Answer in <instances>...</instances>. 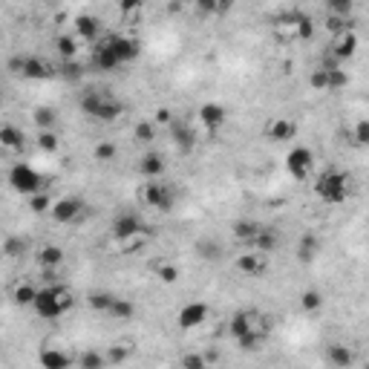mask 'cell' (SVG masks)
Listing matches in <instances>:
<instances>
[{
	"instance_id": "cell-33",
	"label": "cell",
	"mask_w": 369,
	"mask_h": 369,
	"mask_svg": "<svg viewBox=\"0 0 369 369\" xmlns=\"http://www.w3.org/2000/svg\"><path fill=\"white\" fill-rule=\"evenodd\" d=\"M116 156H119V144L116 141H99L92 148V159L99 165H110V162H116Z\"/></svg>"
},
{
	"instance_id": "cell-52",
	"label": "cell",
	"mask_w": 369,
	"mask_h": 369,
	"mask_svg": "<svg viewBox=\"0 0 369 369\" xmlns=\"http://www.w3.org/2000/svg\"><path fill=\"white\" fill-rule=\"evenodd\" d=\"M0 104H3V95H0Z\"/></svg>"
},
{
	"instance_id": "cell-23",
	"label": "cell",
	"mask_w": 369,
	"mask_h": 369,
	"mask_svg": "<svg viewBox=\"0 0 369 369\" xmlns=\"http://www.w3.org/2000/svg\"><path fill=\"white\" fill-rule=\"evenodd\" d=\"M277 243H280V239H277V234L275 231H271V228H260V231H257L254 234V239H251V243L246 246L248 251H257V254H271V251H275L277 248Z\"/></svg>"
},
{
	"instance_id": "cell-44",
	"label": "cell",
	"mask_w": 369,
	"mask_h": 369,
	"mask_svg": "<svg viewBox=\"0 0 369 369\" xmlns=\"http://www.w3.org/2000/svg\"><path fill=\"white\" fill-rule=\"evenodd\" d=\"M29 208L35 214H46L52 208V199H50V194L46 190H41V194H35V197H29Z\"/></svg>"
},
{
	"instance_id": "cell-22",
	"label": "cell",
	"mask_w": 369,
	"mask_h": 369,
	"mask_svg": "<svg viewBox=\"0 0 369 369\" xmlns=\"http://www.w3.org/2000/svg\"><path fill=\"white\" fill-rule=\"evenodd\" d=\"M133 341H127V338H121V341H113L107 346V352H104V358H107V363H116V366H121V363H127L133 358Z\"/></svg>"
},
{
	"instance_id": "cell-45",
	"label": "cell",
	"mask_w": 369,
	"mask_h": 369,
	"mask_svg": "<svg viewBox=\"0 0 369 369\" xmlns=\"http://www.w3.org/2000/svg\"><path fill=\"white\" fill-rule=\"evenodd\" d=\"M352 9H355L352 0H332V3H329V14H335V18H346L349 21Z\"/></svg>"
},
{
	"instance_id": "cell-47",
	"label": "cell",
	"mask_w": 369,
	"mask_h": 369,
	"mask_svg": "<svg viewBox=\"0 0 369 369\" xmlns=\"http://www.w3.org/2000/svg\"><path fill=\"white\" fill-rule=\"evenodd\" d=\"M173 121H176V116H173V110H170V107H156V110H153V124L170 127Z\"/></svg>"
},
{
	"instance_id": "cell-14",
	"label": "cell",
	"mask_w": 369,
	"mask_h": 369,
	"mask_svg": "<svg viewBox=\"0 0 369 369\" xmlns=\"http://www.w3.org/2000/svg\"><path fill=\"white\" fill-rule=\"evenodd\" d=\"M263 133H266L268 141H292L297 136V124L292 119H286V116H275V119L266 121Z\"/></svg>"
},
{
	"instance_id": "cell-26",
	"label": "cell",
	"mask_w": 369,
	"mask_h": 369,
	"mask_svg": "<svg viewBox=\"0 0 369 369\" xmlns=\"http://www.w3.org/2000/svg\"><path fill=\"white\" fill-rule=\"evenodd\" d=\"M263 226L260 222H254V219H237L234 226H231V231H234V239L237 243H243V246H248L251 239H254V234L260 231Z\"/></svg>"
},
{
	"instance_id": "cell-46",
	"label": "cell",
	"mask_w": 369,
	"mask_h": 369,
	"mask_svg": "<svg viewBox=\"0 0 369 369\" xmlns=\"http://www.w3.org/2000/svg\"><path fill=\"white\" fill-rule=\"evenodd\" d=\"M352 139H355L358 148H366L369 144V119H361L355 124V130H352Z\"/></svg>"
},
{
	"instance_id": "cell-5",
	"label": "cell",
	"mask_w": 369,
	"mask_h": 369,
	"mask_svg": "<svg viewBox=\"0 0 369 369\" xmlns=\"http://www.w3.org/2000/svg\"><path fill=\"white\" fill-rule=\"evenodd\" d=\"M315 194L317 199H323L326 205H341L349 197V176L338 168H326L315 179Z\"/></svg>"
},
{
	"instance_id": "cell-32",
	"label": "cell",
	"mask_w": 369,
	"mask_h": 369,
	"mask_svg": "<svg viewBox=\"0 0 369 369\" xmlns=\"http://www.w3.org/2000/svg\"><path fill=\"white\" fill-rule=\"evenodd\" d=\"M300 309L309 312V315L320 312L323 309V292H320V288H306V292H300Z\"/></svg>"
},
{
	"instance_id": "cell-21",
	"label": "cell",
	"mask_w": 369,
	"mask_h": 369,
	"mask_svg": "<svg viewBox=\"0 0 369 369\" xmlns=\"http://www.w3.org/2000/svg\"><path fill=\"white\" fill-rule=\"evenodd\" d=\"M139 173L144 176V182L162 179V176H165V159H162V153H156V150L144 153V156L139 159Z\"/></svg>"
},
{
	"instance_id": "cell-39",
	"label": "cell",
	"mask_w": 369,
	"mask_h": 369,
	"mask_svg": "<svg viewBox=\"0 0 369 369\" xmlns=\"http://www.w3.org/2000/svg\"><path fill=\"white\" fill-rule=\"evenodd\" d=\"M150 237H153L150 228H144L141 234H136V237H130V239H124V243H116V246H119L124 254H133V251H139V248L148 246V243H150Z\"/></svg>"
},
{
	"instance_id": "cell-41",
	"label": "cell",
	"mask_w": 369,
	"mask_h": 369,
	"mask_svg": "<svg viewBox=\"0 0 369 369\" xmlns=\"http://www.w3.org/2000/svg\"><path fill=\"white\" fill-rule=\"evenodd\" d=\"M55 121H58V116H55L52 107H38V110H35V124H38V130H52Z\"/></svg>"
},
{
	"instance_id": "cell-2",
	"label": "cell",
	"mask_w": 369,
	"mask_h": 369,
	"mask_svg": "<svg viewBox=\"0 0 369 369\" xmlns=\"http://www.w3.org/2000/svg\"><path fill=\"white\" fill-rule=\"evenodd\" d=\"M228 332L243 352H254L268 338V320L257 309H239L228 320Z\"/></svg>"
},
{
	"instance_id": "cell-50",
	"label": "cell",
	"mask_w": 369,
	"mask_h": 369,
	"mask_svg": "<svg viewBox=\"0 0 369 369\" xmlns=\"http://www.w3.org/2000/svg\"><path fill=\"white\" fill-rule=\"evenodd\" d=\"M199 251H202L205 260H217V257H219V246L217 243H202Z\"/></svg>"
},
{
	"instance_id": "cell-4",
	"label": "cell",
	"mask_w": 369,
	"mask_h": 369,
	"mask_svg": "<svg viewBox=\"0 0 369 369\" xmlns=\"http://www.w3.org/2000/svg\"><path fill=\"white\" fill-rule=\"evenodd\" d=\"M78 104H81V113H84V116H90V119H95V121H104V124L121 119V113H124V104H121L119 99H113V95L101 92V90L84 92Z\"/></svg>"
},
{
	"instance_id": "cell-19",
	"label": "cell",
	"mask_w": 369,
	"mask_h": 369,
	"mask_svg": "<svg viewBox=\"0 0 369 369\" xmlns=\"http://www.w3.org/2000/svg\"><path fill=\"white\" fill-rule=\"evenodd\" d=\"M199 121L208 127V130H219V127L228 121L226 104H219V101H205V104L199 107Z\"/></svg>"
},
{
	"instance_id": "cell-20",
	"label": "cell",
	"mask_w": 369,
	"mask_h": 369,
	"mask_svg": "<svg viewBox=\"0 0 369 369\" xmlns=\"http://www.w3.org/2000/svg\"><path fill=\"white\" fill-rule=\"evenodd\" d=\"M101 35V21L95 14H78L75 18V38H81L84 43H95Z\"/></svg>"
},
{
	"instance_id": "cell-51",
	"label": "cell",
	"mask_w": 369,
	"mask_h": 369,
	"mask_svg": "<svg viewBox=\"0 0 369 369\" xmlns=\"http://www.w3.org/2000/svg\"><path fill=\"white\" fill-rule=\"evenodd\" d=\"M0 185H3V176H0Z\"/></svg>"
},
{
	"instance_id": "cell-42",
	"label": "cell",
	"mask_w": 369,
	"mask_h": 369,
	"mask_svg": "<svg viewBox=\"0 0 369 369\" xmlns=\"http://www.w3.org/2000/svg\"><path fill=\"white\" fill-rule=\"evenodd\" d=\"M133 136H136V141H141V144H150V141L156 139V124H153V121H139V124L133 127Z\"/></svg>"
},
{
	"instance_id": "cell-36",
	"label": "cell",
	"mask_w": 369,
	"mask_h": 369,
	"mask_svg": "<svg viewBox=\"0 0 369 369\" xmlns=\"http://www.w3.org/2000/svg\"><path fill=\"white\" fill-rule=\"evenodd\" d=\"M35 144H38V150H41V153L52 156V153H58V148H61V139H58L55 130H38Z\"/></svg>"
},
{
	"instance_id": "cell-31",
	"label": "cell",
	"mask_w": 369,
	"mask_h": 369,
	"mask_svg": "<svg viewBox=\"0 0 369 369\" xmlns=\"http://www.w3.org/2000/svg\"><path fill=\"white\" fill-rule=\"evenodd\" d=\"M75 363H78V369H107V358H104V352H99V349L81 352V355L75 358Z\"/></svg>"
},
{
	"instance_id": "cell-15",
	"label": "cell",
	"mask_w": 369,
	"mask_h": 369,
	"mask_svg": "<svg viewBox=\"0 0 369 369\" xmlns=\"http://www.w3.org/2000/svg\"><path fill=\"white\" fill-rule=\"evenodd\" d=\"M237 271L246 277H263L266 268H268V257L266 254H257V251H243L237 257Z\"/></svg>"
},
{
	"instance_id": "cell-8",
	"label": "cell",
	"mask_w": 369,
	"mask_h": 369,
	"mask_svg": "<svg viewBox=\"0 0 369 369\" xmlns=\"http://www.w3.org/2000/svg\"><path fill=\"white\" fill-rule=\"evenodd\" d=\"M141 202L156 208V211L162 214H170L173 205H176V188L165 179H150L141 185Z\"/></svg>"
},
{
	"instance_id": "cell-35",
	"label": "cell",
	"mask_w": 369,
	"mask_h": 369,
	"mask_svg": "<svg viewBox=\"0 0 369 369\" xmlns=\"http://www.w3.org/2000/svg\"><path fill=\"white\" fill-rule=\"evenodd\" d=\"M35 295H38V288L32 286V283H18V286L12 288L14 306H32V303H35Z\"/></svg>"
},
{
	"instance_id": "cell-29",
	"label": "cell",
	"mask_w": 369,
	"mask_h": 369,
	"mask_svg": "<svg viewBox=\"0 0 369 369\" xmlns=\"http://www.w3.org/2000/svg\"><path fill=\"white\" fill-rule=\"evenodd\" d=\"M29 251V239L26 237H6L3 239V257L6 260H21Z\"/></svg>"
},
{
	"instance_id": "cell-48",
	"label": "cell",
	"mask_w": 369,
	"mask_h": 369,
	"mask_svg": "<svg viewBox=\"0 0 369 369\" xmlns=\"http://www.w3.org/2000/svg\"><path fill=\"white\" fill-rule=\"evenodd\" d=\"M228 6L226 3H214V0H202V3H197V12L202 14H217V12H226Z\"/></svg>"
},
{
	"instance_id": "cell-49",
	"label": "cell",
	"mask_w": 369,
	"mask_h": 369,
	"mask_svg": "<svg viewBox=\"0 0 369 369\" xmlns=\"http://www.w3.org/2000/svg\"><path fill=\"white\" fill-rule=\"evenodd\" d=\"M141 9H144V3H139V0H127V3L119 6L121 14H141Z\"/></svg>"
},
{
	"instance_id": "cell-18",
	"label": "cell",
	"mask_w": 369,
	"mask_h": 369,
	"mask_svg": "<svg viewBox=\"0 0 369 369\" xmlns=\"http://www.w3.org/2000/svg\"><path fill=\"white\" fill-rule=\"evenodd\" d=\"M170 139H173V144H176V150H182V153H190L197 148V133H194V127H190L188 121H182V119H176L173 124H170Z\"/></svg>"
},
{
	"instance_id": "cell-17",
	"label": "cell",
	"mask_w": 369,
	"mask_h": 369,
	"mask_svg": "<svg viewBox=\"0 0 369 369\" xmlns=\"http://www.w3.org/2000/svg\"><path fill=\"white\" fill-rule=\"evenodd\" d=\"M18 75L29 78V81H46V78H52V67L43 58H38V55H23Z\"/></svg>"
},
{
	"instance_id": "cell-13",
	"label": "cell",
	"mask_w": 369,
	"mask_h": 369,
	"mask_svg": "<svg viewBox=\"0 0 369 369\" xmlns=\"http://www.w3.org/2000/svg\"><path fill=\"white\" fill-rule=\"evenodd\" d=\"M329 52H332V61H335V63L349 61L352 55L358 52V32H355V29H346V32H341V35H335Z\"/></svg>"
},
{
	"instance_id": "cell-28",
	"label": "cell",
	"mask_w": 369,
	"mask_h": 369,
	"mask_svg": "<svg viewBox=\"0 0 369 369\" xmlns=\"http://www.w3.org/2000/svg\"><path fill=\"white\" fill-rule=\"evenodd\" d=\"M61 263H63V248H61V246H43V248L38 251V266H41V268L52 271V268H58Z\"/></svg>"
},
{
	"instance_id": "cell-10",
	"label": "cell",
	"mask_w": 369,
	"mask_h": 369,
	"mask_svg": "<svg viewBox=\"0 0 369 369\" xmlns=\"http://www.w3.org/2000/svg\"><path fill=\"white\" fill-rule=\"evenodd\" d=\"M87 214V205L78 199V197H61V199H52V208H50V217L61 226H75L78 219Z\"/></svg>"
},
{
	"instance_id": "cell-40",
	"label": "cell",
	"mask_w": 369,
	"mask_h": 369,
	"mask_svg": "<svg viewBox=\"0 0 369 369\" xmlns=\"http://www.w3.org/2000/svg\"><path fill=\"white\" fill-rule=\"evenodd\" d=\"M113 297H116V295H110V292H92V295L87 297V306H90L92 312H104V315H107Z\"/></svg>"
},
{
	"instance_id": "cell-43",
	"label": "cell",
	"mask_w": 369,
	"mask_h": 369,
	"mask_svg": "<svg viewBox=\"0 0 369 369\" xmlns=\"http://www.w3.org/2000/svg\"><path fill=\"white\" fill-rule=\"evenodd\" d=\"M179 369H211V366H208L202 352H188V355H182V361H179Z\"/></svg>"
},
{
	"instance_id": "cell-12",
	"label": "cell",
	"mask_w": 369,
	"mask_h": 369,
	"mask_svg": "<svg viewBox=\"0 0 369 369\" xmlns=\"http://www.w3.org/2000/svg\"><path fill=\"white\" fill-rule=\"evenodd\" d=\"M144 228H148V226H144L141 217H139L136 211H121V214L113 219V226H110V234H113L116 243H124V239H130V237L141 234Z\"/></svg>"
},
{
	"instance_id": "cell-7",
	"label": "cell",
	"mask_w": 369,
	"mask_h": 369,
	"mask_svg": "<svg viewBox=\"0 0 369 369\" xmlns=\"http://www.w3.org/2000/svg\"><path fill=\"white\" fill-rule=\"evenodd\" d=\"M6 185L14 190V194H23V197H35L43 190V179H41V173L26 165V162H18V165H12L9 176H6Z\"/></svg>"
},
{
	"instance_id": "cell-24",
	"label": "cell",
	"mask_w": 369,
	"mask_h": 369,
	"mask_svg": "<svg viewBox=\"0 0 369 369\" xmlns=\"http://www.w3.org/2000/svg\"><path fill=\"white\" fill-rule=\"evenodd\" d=\"M0 148L18 153L23 150V130L14 124H0Z\"/></svg>"
},
{
	"instance_id": "cell-16",
	"label": "cell",
	"mask_w": 369,
	"mask_h": 369,
	"mask_svg": "<svg viewBox=\"0 0 369 369\" xmlns=\"http://www.w3.org/2000/svg\"><path fill=\"white\" fill-rule=\"evenodd\" d=\"M38 363L43 366V369H70L72 363H75V358L70 355V352H63V349H58V346H41V352H38Z\"/></svg>"
},
{
	"instance_id": "cell-3",
	"label": "cell",
	"mask_w": 369,
	"mask_h": 369,
	"mask_svg": "<svg viewBox=\"0 0 369 369\" xmlns=\"http://www.w3.org/2000/svg\"><path fill=\"white\" fill-rule=\"evenodd\" d=\"M72 306H75L72 292H70V288L63 286V283H50V286L38 288L35 303H32L35 315L43 317V320H58L61 315H67Z\"/></svg>"
},
{
	"instance_id": "cell-38",
	"label": "cell",
	"mask_w": 369,
	"mask_h": 369,
	"mask_svg": "<svg viewBox=\"0 0 369 369\" xmlns=\"http://www.w3.org/2000/svg\"><path fill=\"white\" fill-rule=\"evenodd\" d=\"M55 46H58V52H61L63 61H72L75 52H78V38H72V35H67V32H63V35L55 38Z\"/></svg>"
},
{
	"instance_id": "cell-34",
	"label": "cell",
	"mask_w": 369,
	"mask_h": 369,
	"mask_svg": "<svg viewBox=\"0 0 369 369\" xmlns=\"http://www.w3.org/2000/svg\"><path fill=\"white\" fill-rule=\"evenodd\" d=\"M107 315L116 317V320H130V317L136 315V306H133V300H127V297H113Z\"/></svg>"
},
{
	"instance_id": "cell-1",
	"label": "cell",
	"mask_w": 369,
	"mask_h": 369,
	"mask_svg": "<svg viewBox=\"0 0 369 369\" xmlns=\"http://www.w3.org/2000/svg\"><path fill=\"white\" fill-rule=\"evenodd\" d=\"M139 55H141L139 41L127 35H107L92 43V63L104 72L119 70L124 63H133Z\"/></svg>"
},
{
	"instance_id": "cell-27",
	"label": "cell",
	"mask_w": 369,
	"mask_h": 369,
	"mask_svg": "<svg viewBox=\"0 0 369 369\" xmlns=\"http://www.w3.org/2000/svg\"><path fill=\"white\" fill-rule=\"evenodd\" d=\"M317 251H320V239L315 234H303L300 243H297V260L300 263H312L317 257Z\"/></svg>"
},
{
	"instance_id": "cell-9",
	"label": "cell",
	"mask_w": 369,
	"mask_h": 369,
	"mask_svg": "<svg viewBox=\"0 0 369 369\" xmlns=\"http://www.w3.org/2000/svg\"><path fill=\"white\" fill-rule=\"evenodd\" d=\"M312 168H315V153H312V148H306V144H297V148L288 150V156H286V170L292 173V179L306 182L309 173H312Z\"/></svg>"
},
{
	"instance_id": "cell-30",
	"label": "cell",
	"mask_w": 369,
	"mask_h": 369,
	"mask_svg": "<svg viewBox=\"0 0 369 369\" xmlns=\"http://www.w3.org/2000/svg\"><path fill=\"white\" fill-rule=\"evenodd\" d=\"M153 271H156V277L162 280L165 286H173V283H179V277H182V271H179V266L176 263H170V260H162V263H153Z\"/></svg>"
},
{
	"instance_id": "cell-11",
	"label": "cell",
	"mask_w": 369,
	"mask_h": 369,
	"mask_svg": "<svg viewBox=\"0 0 369 369\" xmlns=\"http://www.w3.org/2000/svg\"><path fill=\"white\" fill-rule=\"evenodd\" d=\"M208 317H211L208 303L205 300H190V303H185V306L179 309V315H176V323H179L182 332H190V329H199Z\"/></svg>"
},
{
	"instance_id": "cell-25",
	"label": "cell",
	"mask_w": 369,
	"mask_h": 369,
	"mask_svg": "<svg viewBox=\"0 0 369 369\" xmlns=\"http://www.w3.org/2000/svg\"><path fill=\"white\" fill-rule=\"evenodd\" d=\"M326 358H329V363H332V366H338V369H349L352 363H355V352H352L346 343H329Z\"/></svg>"
},
{
	"instance_id": "cell-6",
	"label": "cell",
	"mask_w": 369,
	"mask_h": 369,
	"mask_svg": "<svg viewBox=\"0 0 369 369\" xmlns=\"http://www.w3.org/2000/svg\"><path fill=\"white\" fill-rule=\"evenodd\" d=\"M309 84L317 92H335V90H343L349 84V75H346V70L341 67V63L326 61V63H320V67L312 70Z\"/></svg>"
},
{
	"instance_id": "cell-37",
	"label": "cell",
	"mask_w": 369,
	"mask_h": 369,
	"mask_svg": "<svg viewBox=\"0 0 369 369\" xmlns=\"http://www.w3.org/2000/svg\"><path fill=\"white\" fill-rule=\"evenodd\" d=\"M295 26H297L295 41H309L315 35V21L309 18L306 12H295Z\"/></svg>"
}]
</instances>
